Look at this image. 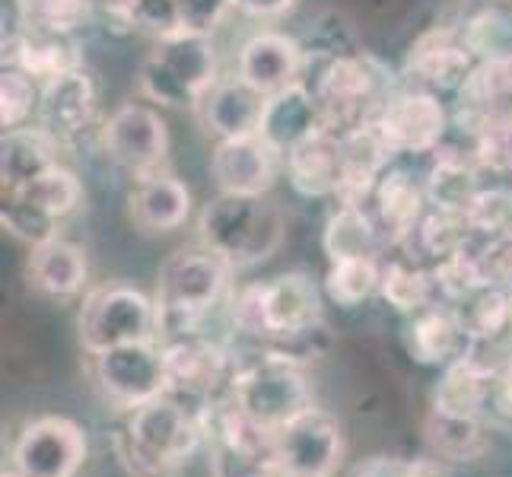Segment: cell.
Listing matches in <instances>:
<instances>
[{
    "mask_svg": "<svg viewBox=\"0 0 512 477\" xmlns=\"http://www.w3.org/2000/svg\"><path fill=\"white\" fill-rule=\"evenodd\" d=\"M373 128L392 156L436 153L446 137L449 115L436 93L408 90L382 102L379 115L373 118Z\"/></svg>",
    "mask_w": 512,
    "mask_h": 477,
    "instance_id": "obj_13",
    "label": "cell"
},
{
    "mask_svg": "<svg viewBox=\"0 0 512 477\" xmlns=\"http://www.w3.org/2000/svg\"><path fill=\"white\" fill-rule=\"evenodd\" d=\"M42 105L39 80H32L20 67H4L0 77V121L4 128L16 131L26 125V118Z\"/></svg>",
    "mask_w": 512,
    "mask_h": 477,
    "instance_id": "obj_38",
    "label": "cell"
},
{
    "mask_svg": "<svg viewBox=\"0 0 512 477\" xmlns=\"http://www.w3.org/2000/svg\"><path fill=\"white\" fill-rule=\"evenodd\" d=\"M309 93L319 105L322 128L331 134H350L373 125L388 99V74L369 55H331L315 70Z\"/></svg>",
    "mask_w": 512,
    "mask_h": 477,
    "instance_id": "obj_5",
    "label": "cell"
},
{
    "mask_svg": "<svg viewBox=\"0 0 512 477\" xmlns=\"http://www.w3.org/2000/svg\"><path fill=\"white\" fill-rule=\"evenodd\" d=\"M112 10L125 20L128 26L147 29L156 39L172 32H182L179 7L175 0H112Z\"/></svg>",
    "mask_w": 512,
    "mask_h": 477,
    "instance_id": "obj_39",
    "label": "cell"
},
{
    "mask_svg": "<svg viewBox=\"0 0 512 477\" xmlns=\"http://www.w3.org/2000/svg\"><path fill=\"white\" fill-rule=\"evenodd\" d=\"M198 229L204 249L220 255L233 271L268 261L287 236L284 214L264 198L245 194H217L201 210Z\"/></svg>",
    "mask_w": 512,
    "mask_h": 477,
    "instance_id": "obj_3",
    "label": "cell"
},
{
    "mask_svg": "<svg viewBox=\"0 0 512 477\" xmlns=\"http://www.w3.org/2000/svg\"><path fill=\"white\" fill-rule=\"evenodd\" d=\"M379 280H382V261H379V255L328 261L325 293H328L331 303H338L344 309H353V306H363L369 296L379 293Z\"/></svg>",
    "mask_w": 512,
    "mask_h": 477,
    "instance_id": "obj_34",
    "label": "cell"
},
{
    "mask_svg": "<svg viewBox=\"0 0 512 477\" xmlns=\"http://www.w3.org/2000/svg\"><path fill=\"white\" fill-rule=\"evenodd\" d=\"M102 144L115 163L144 175L163 163V156L169 150V134H166L163 118L156 115L150 105L128 102L105 121Z\"/></svg>",
    "mask_w": 512,
    "mask_h": 477,
    "instance_id": "obj_15",
    "label": "cell"
},
{
    "mask_svg": "<svg viewBox=\"0 0 512 477\" xmlns=\"http://www.w3.org/2000/svg\"><path fill=\"white\" fill-rule=\"evenodd\" d=\"M284 477H299V474H284Z\"/></svg>",
    "mask_w": 512,
    "mask_h": 477,
    "instance_id": "obj_46",
    "label": "cell"
},
{
    "mask_svg": "<svg viewBox=\"0 0 512 477\" xmlns=\"http://www.w3.org/2000/svg\"><path fill=\"white\" fill-rule=\"evenodd\" d=\"M217 83V55L210 35L172 32L156 39L147 61L140 64V90L147 99L182 109L198 105Z\"/></svg>",
    "mask_w": 512,
    "mask_h": 477,
    "instance_id": "obj_7",
    "label": "cell"
},
{
    "mask_svg": "<svg viewBox=\"0 0 512 477\" xmlns=\"http://www.w3.org/2000/svg\"><path fill=\"white\" fill-rule=\"evenodd\" d=\"M430 271H433V280H436L439 299L449 303V306L465 303L471 293H478L481 287H487V277L481 271L478 255H474V245H465L462 252H455V255L443 258V261H436Z\"/></svg>",
    "mask_w": 512,
    "mask_h": 477,
    "instance_id": "obj_36",
    "label": "cell"
},
{
    "mask_svg": "<svg viewBox=\"0 0 512 477\" xmlns=\"http://www.w3.org/2000/svg\"><path fill=\"white\" fill-rule=\"evenodd\" d=\"M229 398L236 408L258 427L280 433L299 414L312 408V388L306 379V366H299L277 353H245L239 357Z\"/></svg>",
    "mask_w": 512,
    "mask_h": 477,
    "instance_id": "obj_4",
    "label": "cell"
},
{
    "mask_svg": "<svg viewBox=\"0 0 512 477\" xmlns=\"http://www.w3.org/2000/svg\"><path fill=\"white\" fill-rule=\"evenodd\" d=\"M497 376H500L497 363H490L478 350H468L462 360L439 369V382L433 385L430 408L487 420L493 388H497Z\"/></svg>",
    "mask_w": 512,
    "mask_h": 477,
    "instance_id": "obj_19",
    "label": "cell"
},
{
    "mask_svg": "<svg viewBox=\"0 0 512 477\" xmlns=\"http://www.w3.org/2000/svg\"><path fill=\"white\" fill-rule=\"evenodd\" d=\"M404 344H408L411 360L420 366H433V369H446L449 363L462 360L471 350V338L458 318L455 306H430L420 315L411 318L408 334H404Z\"/></svg>",
    "mask_w": 512,
    "mask_h": 477,
    "instance_id": "obj_22",
    "label": "cell"
},
{
    "mask_svg": "<svg viewBox=\"0 0 512 477\" xmlns=\"http://www.w3.org/2000/svg\"><path fill=\"white\" fill-rule=\"evenodd\" d=\"M93 379L115 411L128 414L169 392L166 353L160 341L112 347L93 357Z\"/></svg>",
    "mask_w": 512,
    "mask_h": 477,
    "instance_id": "obj_11",
    "label": "cell"
},
{
    "mask_svg": "<svg viewBox=\"0 0 512 477\" xmlns=\"http://www.w3.org/2000/svg\"><path fill=\"white\" fill-rule=\"evenodd\" d=\"M277 150L261 134L220 140L210 169L220 194H245V198H264L277 179Z\"/></svg>",
    "mask_w": 512,
    "mask_h": 477,
    "instance_id": "obj_17",
    "label": "cell"
},
{
    "mask_svg": "<svg viewBox=\"0 0 512 477\" xmlns=\"http://www.w3.org/2000/svg\"><path fill=\"white\" fill-rule=\"evenodd\" d=\"M90 264L77 242L61 236L35 245L29 255V284L48 299H70L86 287Z\"/></svg>",
    "mask_w": 512,
    "mask_h": 477,
    "instance_id": "obj_26",
    "label": "cell"
},
{
    "mask_svg": "<svg viewBox=\"0 0 512 477\" xmlns=\"http://www.w3.org/2000/svg\"><path fill=\"white\" fill-rule=\"evenodd\" d=\"M347 477H408V458L398 455H366L347 471Z\"/></svg>",
    "mask_w": 512,
    "mask_h": 477,
    "instance_id": "obj_41",
    "label": "cell"
},
{
    "mask_svg": "<svg viewBox=\"0 0 512 477\" xmlns=\"http://www.w3.org/2000/svg\"><path fill=\"white\" fill-rule=\"evenodd\" d=\"M93 109H96V90L90 77L83 74V67L74 70V74H64L45 83L39 115H42V128L55 140L77 137L90 125Z\"/></svg>",
    "mask_w": 512,
    "mask_h": 477,
    "instance_id": "obj_27",
    "label": "cell"
},
{
    "mask_svg": "<svg viewBox=\"0 0 512 477\" xmlns=\"http://www.w3.org/2000/svg\"><path fill=\"white\" fill-rule=\"evenodd\" d=\"M175 7H179V20L185 32L210 35L223 23L226 10L233 7V0H175Z\"/></svg>",
    "mask_w": 512,
    "mask_h": 477,
    "instance_id": "obj_40",
    "label": "cell"
},
{
    "mask_svg": "<svg viewBox=\"0 0 512 477\" xmlns=\"http://www.w3.org/2000/svg\"><path fill=\"white\" fill-rule=\"evenodd\" d=\"M201 423L210 477H284L277 433L252 423L229 395L204 404Z\"/></svg>",
    "mask_w": 512,
    "mask_h": 477,
    "instance_id": "obj_6",
    "label": "cell"
},
{
    "mask_svg": "<svg viewBox=\"0 0 512 477\" xmlns=\"http://www.w3.org/2000/svg\"><path fill=\"white\" fill-rule=\"evenodd\" d=\"M474 67V51L468 48L465 35L458 29H433L427 35H420L417 45L408 55V67L404 74L414 83V90H458L471 80Z\"/></svg>",
    "mask_w": 512,
    "mask_h": 477,
    "instance_id": "obj_16",
    "label": "cell"
},
{
    "mask_svg": "<svg viewBox=\"0 0 512 477\" xmlns=\"http://www.w3.org/2000/svg\"><path fill=\"white\" fill-rule=\"evenodd\" d=\"M433 169L427 175V198L436 207H455L465 210L471 204V198L478 194V169H484L478 163L474 153H458V150H436L433 153Z\"/></svg>",
    "mask_w": 512,
    "mask_h": 477,
    "instance_id": "obj_33",
    "label": "cell"
},
{
    "mask_svg": "<svg viewBox=\"0 0 512 477\" xmlns=\"http://www.w3.org/2000/svg\"><path fill=\"white\" fill-rule=\"evenodd\" d=\"M287 179L303 198H338L344 185V150L341 134L319 128L284 156Z\"/></svg>",
    "mask_w": 512,
    "mask_h": 477,
    "instance_id": "obj_20",
    "label": "cell"
},
{
    "mask_svg": "<svg viewBox=\"0 0 512 477\" xmlns=\"http://www.w3.org/2000/svg\"><path fill=\"white\" fill-rule=\"evenodd\" d=\"M264 102H268V96L258 93L242 77H233V80H217L201 105H204L207 128L220 140H233V137L258 134Z\"/></svg>",
    "mask_w": 512,
    "mask_h": 477,
    "instance_id": "obj_25",
    "label": "cell"
},
{
    "mask_svg": "<svg viewBox=\"0 0 512 477\" xmlns=\"http://www.w3.org/2000/svg\"><path fill=\"white\" fill-rule=\"evenodd\" d=\"M306 64V51L284 32H258L239 51V77L264 96L303 83Z\"/></svg>",
    "mask_w": 512,
    "mask_h": 477,
    "instance_id": "obj_18",
    "label": "cell"
},
{
    "mask_svg": "<svg viewBox=\"0 0 512 477\" xmlns=\"http://www.w3.org/2000/svg\"><path fill=\"white\" fill-rule=\"evenodd\" d=\"M319 128H322V121H319L315 96L309 93L306 83H296L290 90H280V93L268 96L258 134L268 140L280 156H287L299 140H306Z\"/></svg>",
    "mask_w": 512,
    "mask_h": 477,
    "instance_id": "obj_24",
    "label": "cell"
},
{
    "mask_svg": "<svg viewBox=\"0 0 512 477\" xmlns=\"http://www.w3.org/2000/svg\"><path fill=\"white\" fill-rule=\"evenodd\" d=\"M166 353V379L169 395L182 398L194 408L229 395L239 357L233 344L210 338L207 331L182 334V338L160 341Z\"/></svg>",
    "mask_w": 512,
    "mask_h": 477,
    "instance_id": "obj_9",
    "label": "cell"
},
{
    "mask_svg": "<svg viewBox=\"0 0 512 477\" xmlns=\"http://www.w3.org/2000/svg\"><path fill=\"white\" fill-rule=\"evenodd\" d=\"M277 455L284 474L334 477L344 462V430L338 417L312 404L277 433Z\"/></svg>",
    "mask_w": 512,
    "mask_h": 477,
    "instance_id": "obj_14",
    "label": "cell"
},
{
    "mask_svg": "<svg viewBox=\"0 0 512 477\" xmlns=\"http://www.w3.org/2000/svg\"><path fill=\"white\" fill-rule=\"evenodd\" d=\"M233 268L210 249L175 252L156 277V331L160 341L204 331L207 315L229 293Z\"/></svg>",
    "mask_w": 512,
    "mask_h": 477,
    "instance_id": "obj_2",
    "label": "cell"
},
{
    "mask_svg": "<svg viewBox=\"0 0 512 477\" xmlns=\"http://www.w3.org/2000/svg\"><path fill=\"white\" fill-rule=\"evenodd\" d=\"M191 214V194L188 188L163 172H144L131 194V220L144 233H172Z\"/></svg>",
    "mask_w": 512,
    "mask_h": 477,
    "instance_id": "obj_28",
    "label": "cell"
},
{
    "mask_svg": "<svg viewBox=\"0 0 512 477\" xmlns=\"http://www.w3.org/2000/svg\"><path fill=\"white\" fill-rule=\"evenodd\" d=\"M4 48H10V67H20L42 86L64 74L80 70V48L67 42V35H16Z\"/></svg>",
    "mask_w": 512,
    "mask_h": 477,
    "instance_id": "obj_29",
    "label": "cell"
},
{
    "mask_svg": "<svg viewBox=\"0 0 512 477\" xmlns=\"http://www.w3.org/2000/svg\"><path fill=\"white\" fill-rule=\"evenodd\" d=\"M468 4H490V0H468Z\"/></svg>",
    "mask_w": 512,
    "mask_h": 477,
    "instance_id": "obj_45",
    "label": "cell"
},
{
    "mask_svg": "<svg viewBox=\"0 0 512 477\" xmlns=\"http://www.w3.org/2000/svg\"><path fill=\"white\" fill-rule=\"evenodd\" d=\"M90 455V439L77 420L45 414L16 433L10 465L20 477H77Z\"/></svg>",
    "mask_w": 512,
    "mask_h": 477,
    "instance_id": "obj_12",
    "label": "cell"
},
{
    "mask_svg": "<svg viewBox=\"0 0 512 477\" xmlns=\"http://www.w3.org/2000/svg\"><path fill=\"white\" fill-rule=\"evenodd\" d=\"M474 239H506L512 236V191L481 188L465 207Z\"/></svg>",
    "mask_w": 512,
    "mask_h": 477,
    "instance_id": "obj_37",
    "label": "cell"
},
{
    "mask_svg": "<svg viewBox=\"0 0 512 477\" xmlns=\"http://www.w3.org/2000/svg\"><path fill=\"white\" fill-rule=\"evenodd\" d=\"M96 0H16L20 23L35 35H70L86 23Z\"/></svg>",
    "mask_w": 512,
    "mask_h": 477,
    "instance_id": "obj_35",
    "label": "cell"
},
{
    "mask_svg": "<svg viewBox=\"0 0 512 477\" xmlns=\"http://www.w3.org/2000/svg\"><path fill=\"white\" fill-rule=\"evenodd\" d=\"M296 0H233V7H239L249 16H284Z\"/></svg>",
    "mask_w": 512,
    "mask_h": 477,
    "instance_id": "obj_43",
    "label": "cell"
},
{
    "mask_svg": "<svg viewBox=\"0 0 512 477\" xmlns=\"http://www.w3.org/2000/svg\"><path fill=\"white\" fill-rule=\"evenodd\" d=\"M112 449L128 477H182L191 458L204 452L201 408L166 392L125 414Z\"/></svg>",
    "mask_w": 512,
    "mask_h": 477,
    "instance_id": "obj_1",
    "label": "cell"
},
{
    "mask_svg": "<svg viewBox=\"0 0 512 477\" xmlns=\"http://www.w3.org/2000/svg\"><path fill=\"white\" fill-rule=\"evenodd\" d=\"M408 477H452V465L436 458L433 452L408 458Z\"/></svg>",
    "mask_w": 512,
    "mask_h": 477,
    "instance_id": "obj_42",
    "label": "cell"
},
{
    "mask_svg": "<svg viewBox=\"0 0 512 477\" xmlns=\"http://www.w3.org/2000/svg\"><path fill=\"white\" fill-rule=\"evenodd\" d=\"M373 217L385 236V245H401L411 239V233L417 229V223L423 220L430 207L427 198V185L414 182L411 172L388 166L373 191Z\"/></svg>",
    "mask_w": 512,
    "mask_h": 477,
    "instance_id": "obj_21",
    "label": "cell"
},
{
    "mask_svg": "<svg viewBox=\"0 0 512 477\" xmlns=\"http://www.w3.org/2000/svg\"><path fill=\"white\" fill-rule=\"evenodd\" d=\"M83 201V185L70 169L51 166L23 188L4 191V226L32 249L55 239L58 223L70 217Z\"/></svg>",
    "mask_w": 512,
    "mask_h": 477,
    "instance_id": "obj_10",
    "label": "cell"
},
{
    "mask_svg": "<svg viewBox=\"0 0 512 477\" xmlns=\"http://www.w3.org/2000/svg\"><path fill=\"white\" fill-rule=\"evenodd\" d=\"M4 477H20V474H16L13 468H7V471H4Z\"/></svg>",
    "mask_w": 512,
    "mask_h": 477,
    "instance_id": "obj_44",
    "label": "cell"
},
{
    "mask_svg": "<svg viewBox=\"0 0 512 477\" xmlns=\"http://www.w3.org/2000/svg\"><path fill=\"white\" fill-rule=\"evenodd\" d=\"M493 423L484 417H462L430 408L423 417V443L427 452L449 465H474L490 452Z\"/></svg>",
    "mask_w": 512,
    "mask_h": 477,
    "instance_id": "obj_23",
    "label": "cell"
},
{
    "mask_svg": "<svg viewBox=\"0 0 512 477\" xmlns=\"http://www.w3.org/2000/svg\"><path fill=\"white\" fill-rule=\"evenodd\" d=\"M80 344L96 357L112 347L160 341L156 331V303L128 284H109L86 296L80 309Z\"/></svg>",
    "mask_w": 512,
    "mask_h": 477,
    "instance_id": "obj_8",
    "label": "cell"
},
{
    "mask_svg": "<svg viewBox=\"0 0 512 477\" xmlns=\"http://www.w3.org/2000/svg\"><path fill=\"white\" fill-rule=\"evenodd\" d=\"M379 296L388 306L401 315H420L423 309L436 306V280L433 271L423 268L414 258H392L382 264V280H379Z\"/></svg>",
    "mask_w": 512,
    "mask_h": 477,
    "instance_id": "obj_32",
    "label": "cell"
},
{
    "mask_svg": "<svg viewBox=\"0 0 512 477\" xmlns=\"http://www.w3.org/2000/svg\"><path fill=\"white\" fill-rule=\"evenodd\" d=\"M58 144L61 140L51 137L45 128H16L4 140V159H0V169H4V191L23 188L32 179H39L42 172L51 166H58Z\"/></svg>",
    "mask_w": 512,
    "mask_h": 477,
    "instance_id": "obj_31",
    "label": "cell"
},
{
    "mask_svg": "<svg viewBox=\"0 0 512 477\" xmlns=\"http://www.w3.org/2000/svg\"><path fill=\"white\" fill-rule=\"evenodd\" d=\"M322 245L328 261L341 258H363V255H379L385 249V236L363 204H338V210L328 217Z\"/></svg>",
    "mask_w": 512,
    "mask_h": 477,
    "instance_id": "obj_30",
    "label": "cell"
}]
</instances>
